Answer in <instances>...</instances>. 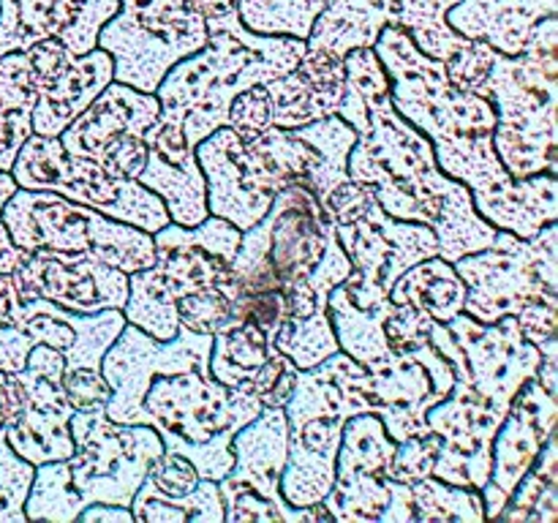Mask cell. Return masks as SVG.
<instances>
[{
  "label": "cell",
  "mask_w": 558,
  "mask_h": 523,
  "mask_svg": "<svg viewBox=\"0 0 558 523\" xmlns=\"http://www.w3.org/2000/svg\"><path fill=\"white\" fill-rule=\"evenodd\" d=\"M74 455L38 463L25 499L27 521H76L87 504L131 507L147 466L163 452L153 425H120L96 412H74L69 419Z\"/></svg>",
  "instance_id": "6"
},
{
  "label": "cell",
  "mask_w": 558,
  "mask_h": 523,
  "mask_svg": "<svg viewBox=\"0 0 558 523\" xmlns=\"http://www.w3.org/2000/svg\"><path fill=\"white\" fill-rule=\"evenodd\" d=\"M199 474H196L194 463L185 455L172 450H163L161 455H156L147 466L145 483H150L158 494L172 496V499H180V496L194 494L196 485H199Z\"/></svg>",
  "instance_id": "44"
},
{
  "label": "cell",
  "mask_w": 558,
  "mask_h": 523,
  "mask_svg": "<svg viewBox=\"0 0 558 523\" xmlns=\"http://www.w3.org/2000/svg\"><path fill=\"white\" fill-rule=\"evenodd\" d=\"M118 9L120 0H0V54L27 52L41 41L87 54Z\"/></svg>",
  "instance_id": "23"
},
{
  "label": "cell",
  "mask_w": 558,
  "mask_h": 523,
  "mask_svg": "<svg viewBox=\"0 0 558 523\" xmlns=\"http://www.w3.org/2000/svg\"><path fill=\"white\" fill-rule=\"evenodd\" d=\"M16 188L54 191L71 202L93 207L114 221L156 234L169 223L163 202L140 180L107 172L90 158L71 156L58 136L31 134L11 163Z\"/></svg>",
  "instance_id": "11"
},
{
  "label": "cell",
  "mask_w": 558,
  "mask_h": 523,
  "mask_svg": "<svg viewBox=\"0 0 558 523\" xmlns=\"http://www.w3.org/2000/svg\"><path fill=\"white\" fill-rule=\"evenodd\" d=\"M347 419L332 414L289 423V452L281 474V496L292 507L325 501L336 483V455Z\"/></svg>",
  "instance_id": "25"
},
{
  "label": "cell",
  "mask_w": 558,
  "mask_h": 523,
  "mask_svg": "<svg viewBox=\"0 0 558 523\" xmlns=\"http://www.w3.org/2000/svg\"><path fill=\"white\" fill-rule=\"evenodd\" d=\"M205 44L199 0H120L98 33V47L112 54V80L145 93H156L163 74Z\"/></svg>",
  "instance_id": "12"
},
{
  "label": "cell",
  "mask_w": 558,
  "mask_h": 523,
  "mask_svg": "<svg viewBox=\"0 0 558 523\" xmlns=\"http://www.w3.org/2000/svg\"><path fill=\"white\" fill-rule=\"evenodd\" d=\"M36 107H33V134L60 136L71 120L112 82V54L96 47L87 54H74L58 41L33 44L27 49Z\"/></svg>",
  "instance_id": "20"
},
{
  "label": "cell",
  "mask_w": 558,
  "mask_h": 523,
  "mask_svg": "<svg viewBox=\"0 0 558 523\" xmlns=\"http://www.w3.org/2000/svg\"><path fill=\"white\" fill-rule=\"evenodd\" d=\"M22 406H25V387L20 376L0 370V428H9L20 419Z\"/></svg>",
  "instance_id": "48"
},
{
  "label": "cell",
  "mask_w": 558,
  "mask_h": 523,
  "mask_svg": "<svg viewBox=\"0 0 558 523\" xmlns=\"http://www.w3.org/2000/svg\"><path fill=\"white\" fill-rule=\"evenodd\" d=\"M36 466L16 455L0 428V523H25V499Z\"/></svg>",
  "instance_id": "38"
},
{
  "label": "cell",
  "mask_w": 558,
  "mask_h": 523,
  "mask_svg": "<svg viewBox=\"0 0 558 523\" xmlns=\"http://www.w3.org/2000/svg\"><path fill=\"white\" fill-rule=\"evenodd\" d=\"M466 283L463 314L483 325L518 316L539 303H558V221L532 238L496 229L488 248L452 262Z\"/></svg>",
  "instance_id": "10"
},
{
  "label": "cell",
  "mask_w": 558,
  "mask_h": 523,
  "mask_svg": "<svg viewBox=\"0 0 558 523\" xmlns=\"http://www.w3.org/2000/svg\"><path fill=\"white\" fill-rule=\"evenodd\" d=\"M136 180L163 202L172 223L196 227L210 216L207 212V183L196 158L189 163H169L167 158L147 153V163Z\"/></svg>",
  "instance_id": "31"
},
{
  "label": "cell",
  "mask_w": 558,
  "mask_h": 523,
  "mask_svg": "<svg viewBox=\"0 0 558 523\" xmlns=\"http://www.w3.org/2000/svg\"><path fill=\"white\" fill-rule=\"evenodd\" d=\"M456 3L458 0H327L305 47L343 58L354 47H374L381 27L396 25L412 36L420 52L447 63L469 41L445 20L447 9Z\"/></svg>",
  "instance_id": "15"
},
{
  "label": "cell",
  "mask_w": 558,
  "mask_h": 523,
  "mask_svg": "<svg viewBox=\"0 0 558 523\" xmlns=\"http://www.w3.org/2000/svg\"><path fill=\"white\" fill-rule=\"evenodd\" d=\"M232 436L234 434H229L227 430V434L213 436L210 441H199V445H196V441H185L183 436L161 434V441H163V450L180 452V455L189 458L202 479H213V483H218V479L227 477V472L234 463Z\"/></svg>",
  "instance_id": "39"
},
{
  "label": "cell",
  "mask_w": 558,
  "mask_h": 523,
  "mask_svg": "<svg viewBox=\"0 0 558 523\" xmlns=\"http://www.w3.org/2000/svg\"><path fill=\"white\" fill-rule=\"evenodd\" d=\"M294 379H298V365L287 354L272 349L251 379V392L259 398L262 406L283 409L294 392Z\"/></svg>",
  "instance_id": "42"
},
{
  "label": "cell",
  "mask_w": 558,
  "mask_h": 523,
  "mask_svg": "<svg viewBox=\"0 0 558 523\" xmlns=\"http://www.w3.org/2000/svg\"><path fill=\"white\" fill-rule=\"evenodd\" d=\"M63 392L74 412H96L107 406L112 396L101 368H65Z\"/></svg>",
  "instance_id": "45"
},
{
  "label": "cell",
  "mask_w": 558,
  "mask_h": 523,
  "mask_svg": "<svg viewBox=\"0 0 558 523\" xmlns=\"http://www.w3.org/2000/svg\"><path fill=\"white\" fill-rule=\"evenodd\" d=\"M428 343L456 374L447 398L425 412L441 436L434 477L483 490L494 436L523 381L537 374L539 349L523 338L515 316L483 325L463 311L445 325L434 321Z\"/></svg>",
  "instance_id": "3"
},
{
  "label": "cell",
  "mask_w": 558,
  "mask_h": 523,
  "mask_svg": "<svg viewBox=\"0 0 558 523\" xmlns=\"http://www.w3.org/2000/svg\"><path fill=\"white\" fill-rule=\"evenodd\" d=\"M398 441L379 414L363 412L343 423L336 455V483L325 507L338 523H414L412 488L390 477Z\"/></svg>",
  "instance_id": "14"
},
{
  "label": "cell",
  "mask_w": 558,
  "mask_h": 523,
  "mask_svg": "<svg viewBox=\"0 0 558 523\" xmlns=\"http://www.w3.org/2000/svg\"><path fill=\"white\" fill-rule=\"evenodd\" d=\"M158 114H161V104L156 93L136 90L112 80L71 120L69 129L58 139L71 156L96 158V153L114 136L147 134Z\"/></svg>",
  "instance_id": "26"
},
{
  "label": "cell",
  "mask_w": 558,
  "mask_h": 523,
  "mask_svg": "<svg viewBox=\"0 0 558 523\" xmlns=\"http://www.w3.org/2000/svg\"><path fill=\"white\" fill-rule=\"evenodd\" d=\"M180 327L202 336H216L229 321V297L218 287H205L178 300Z\"/></svg>",
  "instance_id": "40"
},
{
  "label": "cell",
  "mask_w": 558,
  "mask_h": 523,
  "mask_svg": "<svg viewBox=\"0 0 558 523\" xmlns=\"http://www.w3.org/2000/svg\"><path fill=\"white\" fill-rule=\"evenodd\" d=\"M374 199L376 196L368 185H360L349 178L347 183H341L338 188H332L330 194H327V199L322 202V210H325L327 216L332 218V223L338 227V223H352L357 221L360 216H365V210H368Z\"/></svg>",
  "instance_id": "47"
},
{
  "label": "cell",
  "mask_w": 558,
  "mask_h": 523,
  "mask_svg": "<svg viewBox=\"0 0 558 523\" xmlns=\"http://www.w3.org/2000/svg\"><path fill=\"white\" fill-rule=\"evenodd\" d=\"M556 417L558 401L554 392L545 390L537 376L523 381L490 445V474L480 490L485 521H496L510 490L537 461L545 439L556 430Z\"/></svg>",
  "instance_id": "22"
},
{
  "label": "cell",
  "mask_w": 558,
  "mask_h": 523,
  "mask_svg": "<svg viewBox=\"0 0 558 523\" xmlns=\"http://www.w3.org/2000/svg\"><path fill=\"white\" fill-rule=\"evenodd\" d=\"M336 238L352 262V272L341 287L347 297L363 311L387 308V294L396 278L417 262L439 256L434 229L392 218L376 199L357 221L338 223Z\"/></svg>",
  "instance_id": "16"
},
{
  "label": "cell",
  "mask_w": 558,
  "mask_h": 523,
  "mask_svg": "<svg viewBox=\"0 0 558 523\" xmlns=\"http://www.w3.org/2000/svg\"><path fill=\"white\" fill-rule=\"evenodd\" d=\"M270 352L267 336L251 321L221 327L213 336L207 374L227 387H248L251 390V379Z\"/></svg>",
  "instance_id": "34"
},
{
  "label": "cell",
  "mask_w": 558,
  "mask_h": 523,
  "mask_svg": "<svg viewBox=\"0 0 558 523\" xmlns=\"http://www.w3.org/2000/svg\"><path fill=\"white\" fill-rule=\"evenodd\" d=\"M336 240V223L305 183H289L270 210L240 234L229 272L216 283L229 297L227 327H259L267 343L283 321L327 314L311 278Z\"/></svg>",
  "instance_id": "4"
},
{
  "label": "cell",
  "mask_w": 558,
  "mask_h": 523,
  "mask_svg": "<svg viewBox=\"0 0 558 523\" xmlns=\"http://www.w3.org/2000/svg\"><path fill=\"white\" fill-rule=\"evenodd\" d=\"M392 303L381 311H363L347 297L343 287L338 283L327 297V314H330L332 332L341 352L357 360L365 368H376L392 357V346L385 336V316Z\"/></svg>",
  "instance_id": "32"
},
{
  "label": "cell",
  "mask_w": 558,
  "mask_h": 523,
  "mask_svg": "<svg viewBox=\"0 0 558 523\" xmlns=\"http://www.w3.org/2000/svg\"><path fill=\"white\" fill-rule=\"evenodd\" d=\"M205 22V47L178 60L156 87L161 114L145 142L169 163L194 161V147L229 123V107L240 90L283 76L305 52L303 38L251 33L238 9Z\"/></svg>",
  "instance_id": "5"
},
{
  "label": "cell",
  "mask_w": 558,
  "mask_h": 523,
  "mask_svg": "<svg viewBox=\"0 0 558 523\" xmlns=\"http://www.w3.org/2000/svg\"><path fill=\"white\" fill-rule=\"evenodd\" d=\"M558 0H458L447 25L469 41H485L505 54H521L534 27L554 16Z\"/></svg>",
  "instance_id": "28"
},
{
  "label": "cell",
  "mask_w": 558,
  "mask_h": 523,
  "mask_svg": "<svg viewBox=\"0 0 558 523\" xmlns=\"http://www.w3.org/2000/svg\"><path fill=\"white\" fill-rule=\"evenodd\" d=\"M265 87L272 101V125L278 129H300L330 118L347 93L343 58L305 47L300 63L283 76L265 82Z\"/></svg>",
  "instance_id": "24"
},
{
  "label": "cell",
  "mask_w": 558,
  "mask_h": 523,
  "mask_svg": "<svg viewBox=\"0 0 558 523\" xmlns=\"http://www.w3.org/2000/svg\"><path fill=\"white\" fill-rule=\"evenodd\" d=\"M76 521L134 523V512H131V507H120V504H87L85 510L76 515Z\"/></svg>",
  "instance_id": "49"
},
{
  "label": "cell",
  "mask_w": 558,
  "mask_h": 523,
  "mask_svg": "<svg viewBox=\"0 0 558 523\" xmlns=\"http://www.w3.org/2000/svg\"><path fill=\"white\" fill-rule=\"evenodd\" d=\"M439 447H441V436L434 434V430H428V434L423 436H412V439L398 441L390 461V477L407 485L430 477V474H434L436 455H439Z\"/></svg>",
  "instance_id": "41"
},
{
  "label": "cell",
  "mask_w": 558,
  "mask_h": 523,
  "mask_svg": "<svg viewBox=\"0 0 558 523\" xmlns=\"http://www.w3.org/2000/svg\"><path fill=\"white\" fill-rule=\"evenodd\" d=\"M142 403L147 425L158 434L183 436L196 445L227 430L238 434L265 409L248 387H227L199 368L156 376Z\"/></svg>",
  "instance_id": "18"
},
{
  "label": "cell",
  "mask_w": 558,
  "mask_h": 523,
  "mask_svg": "<svg viewBox=\"0 0 558 523\" xmlns=\"http://www.w3.org/2000/svg\"><path fill=\"white\" fill-rule=\"evenodd\" d=\"M36 82L25 52L0 54V172H11L16 153L33 134Z\"/></svg>",
  "instance_id": "30"
},
{
  "label": "cell",
  "mask_w": 558,
  "mask_h": 523,
  "mask_svg": "<svg viewBox=\"0 0 558 523\" xmlns=\"http://www.w3.org/2000/svg\"><path fill=\"white\" fill-rule=\"evenodd\" d=\"M474 93L496 112L494 147L512 178L558 172V16H545L521 54L494 49Z\"/></svg>",
  "instance_id": "7"
},
{
  "label": "cell",
  "mask_w": 558,
  "mask_h": 523,
  "mask_svg": "<svg viewBox=\"0 0 558 523\" xmlns=\"http://www.w3.org/2000/svg\"><path fill=\"white\" fill-rule=\"evenodd\" d=\"M199 9L205 20H210V16H221L227 11L238 9V0H199Z\"/></svg>",
  "instance_id": "50"
},
{
  "label": "cell",
  "mask_w": 558,
  "mask_h": 523,
  "mask_svg": "<svg viewBox=\"0 0 558 523\" xmlns=\"http://www.w3.org/2000/svg\"><path fill=\"white\" fill-rule=\"evenodd\" d=\"M289 452V423L283 409L265 406L232 436L234 463L218 479L223 501V523L272 521L314 523L332 521L325 501L292 507L281 496V474Z\"/></svg>",
  "instance_id": "13"
},
{
  "label": "cell",
  "mask_w": 558,
  "mask_h": 523,
  "mask_svg": "<svg viewBox=\"0 0 558 523\" xmlns=\"http://www.w3.org/2000/svg\"><path fill=\"white\" fill-rule=\"evenodd\" d=\"M240 229L218 216H207L196 227L169 221L153 234L156 262L145 270L129 272V300L123 316L158 341L178 336V300L196 289L216 287L229 272L240 243Z\"/></svg>",
  "instance_id": "8"
},
{
  "label": "cell",
  "mask_w": 558,
  "mask_h": 523,
  "mask_svg": "<svg viewBox=\"0 0 558 523\" xmlns=\"http://www.w3.org/2000/svg\"><path fill=\"white\" fill-rule=\"evenodd\" d=\"M412 488L414 523L434 521H458V523H483L485 507L483 494L477 488L450 485L439 477H425L409 485Z\"/></svg>",
  "instance_id": "36"
},
{
  "label": "cell",
  "mask_w": 558,
  "mask_h": 523,
  "mask_svg": "<svg viewBox=\"0 0 558 523\" xmlns=\"http://www.w3.org/2000/svg\"><path fill=\"white\" fill-rule=\"evenodd\" d=\"M63 370V354L44 343L33 346L25 368L16 370L25 387V406L20 419L5 428V441L33 466L74 455V439L69 428L74 409L65 401Z\"/></svg>",
  "instance_id": "19"
},
{
  "label": "cell",
  "mask_w": 558,
  "mask_h": 523,
  "mask_svg": "<svg viewBox=\"0 0 558 523\" xmlns=\"http://www.w3.org/2000/svg\"><path fill=\"white\" fill-rule=\"evenodd\" d=\"M327 0H238L240 22L259 36L308 38Z\"/></svg>",
  "instance_id": "37"
},
{
  "label": "cell",
  "mask_w": 558,
  "mask_h": 523,
  "mask_svg": "<svg viewBox=\"0 0 558 523\" xmlns=\"http://www.w3.org/2000/svg\"><path fill=\"white\" fill-rule=\"evenodd\" d=\"M343 71L347 93L336 114L357 131L347 161L349 178L368 185L392 218L434 229L441 259L456 262L488 248L496 227L474 210L466 185L441 172L428 136L396 112L390 80L374 47L349 49Z\"/></svg>",
  "instance_id": "2"
},
{
  "label": "cell",
  "mask_w": 558,
  "mask_h": 523,
  "mask_svg": "<svg viewBox=\"0 0 558 523\" xmlns=\"http://www.w3.org/2000/svg\"><path fill=\"white\" fill-rule=\"evenodd\" d=\"M229 129L243 142H251L272 125V101L265 85H254L240 90L229 107Z\"/></svg>",
  "instance_id": "43"
},
{
  "label": "cell",
  "mask_w": 558,
  "mask_h": 523,
  "mask_svg": "<svg viewBox=\"0 0 558 523\" xmlns=\"http://www.w3.org/2000/svg\"><path fill=\"white\" fill-rule=\"evenodd\" d=\"M387 297L396 305H412V308L425 311L430 319L445 325L463 311L466 283L461 281L452 262L430 256V259H423L403 270L390 287Z\"/></svg>",
  "instance_id": "29"
},
{
  "label": "cell",
  "mask_w": 558,
  "mask_h": 523,
  "mask_svg": "<svg viewBox=\"0 0 558 523\" xmlns=\"http://www.w3.org/2000/svg\"><path fill=\"white\" fill-rule=\"evenodd\" d=\"M131 512L134 523H223V501L218 483L213 479H199L194 494L163 496L142 479L140 490L131 499Z\"/></svg>",
  "instance_id": "35"
},
{
  "label": "cell",
  "mask_w": 558,
  "mask_h": 523,
  "mask_svg": "<svg viewBox=\"0 0 558 523\" xmlns=\"http://www.w3.org/2000/svg\"><path fill=\"white\" fill-rule=\"evenodd\" d=\"M0 218L11 243L27 254H85L123 272L145 270L156 262L150 232L114 221L54 191L16 188L5 199Z\"/></svg>",
  "instance_id": "9"
},
{
  "label": "cell",
  "mask_w": 558,
  "mask_h": 523,
  "mask_svg": "<svg viewBox=\"0 0 558 523\" xmlns=\"http://www.w3.org/2000/svg\"><path fill=\"white\" fill-rule=\"evenodd\" d=\"M496 521L556 523L558 521V439L556 430L545 439L537 461L518 479Z\"/></svg>",
  "instance_id": "33"
},
{
  "label": "cell",
  "mask_w": 558,
  "mask_h": 523,
  "mask_svg": "<svg viewBox=\"0 0 558 523\" xmlns=\"http://www.w3.org/2000/svg\"><path fill=\"white\" fill-rule=\"evenodd\" d=\"M374 52L390 80L396 112L428 136L439 169L466 185L485 221L518 238L558 221V172L523 180L507 172L494 147L496 112L488 98L452 85L445 63L420 52L403 27H381Z\"/></svg>",
  "instance_id": "1"
},
{
  "label": "cell",
  "mask_w": 558,
  "mask_h": 523,
  "mask_svg": "<svg viewBox=\"0 0 558 523\" xmlns=\"http://www.w3.org/2000/svg\"><path fill=\"white\" fill-rule=\"evenodd\" d=\"M202 174L207 183V212L234 223L240 232L254 227L272 202L259 199L251 191L243 172V139L229 125H221L207 134L194 147Z\"/></svg>",
  "instance_id": "27"
},
{
  "label": "cell",
  "mask_w": 558,
  "mask_h": 523,
  "mask_svg": "<svg viewBox=\"0 0 558 523\" xmlns=\"http://www.w3.org/2000/svg\"><path fill=\"white\" fill-rule=\"evenodd\" d=\"M490 54L494 47L485 41H466V47L458 49L450 60L445 63L447 80L458 85L461 90H477L483 80L488 76Z\"/></svg>",
  "instance_id": "46"
},
{
  "label": "cell",
  "mask_w": 558,
  "mask_h": 523,
  "mask_svg": "<svg viewBox=\"0 0 558 523\" xmlns=\"http://www.w3.org/2000/svg\"><path fill=\"white\" fill-rule=\"evenodd\" d=\"M20 297H44L76 314L123 308L129 300V272L85 254L36 251L11 270Z\"/></svg>",
  "instance_id": "21"
},
{
  "label": "cell",
  "mask_w": 558,
  "mask_h": 523,
  "mask_svg": "<svg viewBox=\"0 0 558 523\" xmlns=\"http://www.w3.org/2000/svg\"><path fill=\"white\" fill-rule=\"evenodd\" d=\"M210 346L213 336L191 332L185 327H180L178 336L169 341H158L125 321L120 336L101 357V374L112 390L104 414L120 425H147L142 398L150 381L161 374H180L191 368L207 370Z\"/></svg>",
  "instance_id": "17"
}]
</instances>
